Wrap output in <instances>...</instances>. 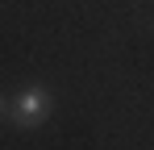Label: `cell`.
<instances>
[{
  "instance_id": "obj_1",
  "label": "cell",
  "mask_w": 154,
  "mask_h": 150,
  "mask_svg": "<svg viewBox=\"0 0 154 150\" xmlns=\"http://www.w3.org/2000/svg\"><path fill=\"white\" fill-rule=\"evenodd\" d=\"M8 113H13V125H21V129L42 125V121H46V113H50V92H46V88H25Z\"/></svg>"
},
{
  "instance_id": "obj_2",
  "label": "cell",
  "mask_w": 154,
  "mask_h": 150,
  "mask_svg": "<svg viewBox=\"0 0 154 150\" xmlns=\"http://www.w3.org/2000/svg\"><path fill=\"white\" fill-rule=\"evenodd\" d=\"M4 113H8V104H4V96H0V117H4Z\"/></svg>"
}]
</instances>
